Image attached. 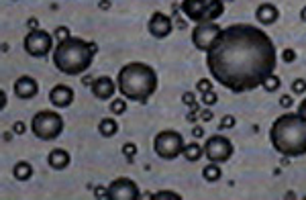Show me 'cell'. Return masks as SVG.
<instances>
[{
  "label": "cell",
  "mask_w": 306,
  "mask_h": 200,
  "mask_svg": "<svg viewBox=\"0 0 306 200\" xmlns=\"http://www.w3.org/2000/svg\"><path fill=\"white\" fill-rule=\"evenodd\" d=\"M275 61V45L269 35L247 22L222 29L216 43L206 51L210 76L235 94L261 86L273 73Z\"/></svg>",
  "instance_id": "cell-1"
},
{
  "label": "cell",
  "mask_w": 306,
  "mask_h": 200,
  "mask_svg": "<svg viewBox=\"0 0 306 200\" xmlns=\"http://www.w3.org/2000/svg\"><path fill=\"white\" fill-rule=\"evenodd\" d=\"M271 147L284 157H300L306 153V118L298 112L279 114L269 129Z\"/></svg>",
  "instance_id": "cell-2"
},
{
  "label": "cell",
  "mask_w": 306,
  "mask_h": 200,
  "mask_svg": "<svg viewBox=\"0 0 306 200\" xmlns=\"http://www.w3.org/2000/svg\"><path fill=\"white\" fill-rule=\"evenodd\" d=\"M96 51H98V45L94 41L69 37V39L57 43V47L53 51V63L65 76H80L92 65Z\"/></svg>",
  "instance_id": "cell-3"
},
{
  "label": "cell",
  "mask_w": 306,
  "mask_h": 200,
  "mask_svg": "<svg viewBox=\"0 0 306 200\" xmlns=\"http://www.w3.org/2000/svg\"><path fill=\"white\" fill-rule=\"evenodd\" d=\"M118 92L133 102H145L157 90V73L151 65L141 61H131L118 71Z\"/></svg>",
  "instance_id": "cell-4"
},
{
  "label": "cell",
  "mask_w": 306,
  "mask_h": 200,
  "mask_svg": "<svg viewBox=\"0 0 306 200\" xmlns=\"http://www.w3.org/2000/svg\"><path fill=\"white\" fill-rule=\"evenodd\" d=\"M182 12L198 22L206 20H216L224 12V2L222 0H182Z\"/></svg>",
  "instance_id": "cell-5"
},
{
  "label": "cell",
  "mask_w": 306,
  "mask_h": 200,
  "mask_svg": "<svg viewBox=\"0 0 306 200\" xmlns=\"http://www.w3.org/2000/svg\"><path fill=\"white\" fill-rule=\"evenodd\" d=\"M31 131L35 137L43 141H53L63 131V118L55 110H41L31 120Z\"/></svg>",
  "instance_id": "cell-6"
},
{
  "label": "cell",
  "mask_w": 306,
  "mask_h": 200,
  "mask_svg": "<svg viewBox=\"0 0 306 200\" xmlns=\"http://www.w3.org/2000/svg\"><path fill=\"white\" fill-rule=\"evenodd\" d=\"M153 147H155V153L161 157V159H175L177 155H182L186 143H184V137L177 133V131H159L153 139Z\"/></svg>",
  "instance_id": "cell-7"
},
{
  "label": "cell",
  "mask_w": 306,
  "mask_h": 200,
  "mask_svg": "<svg viewBox=\"0 0 306 200\" xmlns=\"http://www.w3.org/2000/svg\"><path fill=\"white\" fill-rule=\"evenodd\" d=\"M220 33H222V27H220L216 20L198 22V24L194 27V31H192V43H194L196 49L208 51V49L216 43V39L220 37Z\"/></svg>",
  "instance_id": "cell-8"
},
{
  "label": "cell",
  "mask_w": 306,
  "mask_h": 200,
  "mask_svg": "<svg viewBox=\"0 0 306 200\" xmlns=\"http://www.w3.org/2000/svg\"><path fill=\"white\" fill-rule=\"evenodd\" d=\"M22 47L31 57H47V53L53 49V37L43 29H33L27 33Z\"/></svg>",
  "instance_id": "cell-9"
},
{
  "label": "cell",
  "mask_w": 306,
  "mask_h": 200,
  "mask_svg": "<svg viewBox=\"0 0 306 200\" xmlns=\"http://www.w3.org/2000/svg\"><path fill=\"white\" fill-rule=\"evenodd\" d=\"M233 143L231 139L222 137V135H212L208 137L206 145H204V155L208 161H214V163H224L231 159L233 155Z\"/></svg>",
  "instance_id": "cell-10"
},
{
  "label": "cell",
  "mask_w": 306,
  "mask_h": 200,
  "mask_svg": "<svg viewBox=\"0 0 306 200\" xmlns=\"http://www.w3.org/2000/svg\"><path fill=\"white\" fill-rule=\"evenodd\" d=\"M139 196V188L133 180L129 178H116L114 182H110L108 186V200H137Z\"/></svg>",
  "instance_id": "cell-11"
},
{
  "label": "cell",
  "mask_w": 306,
  "mask_h": 200,
  "mask_svg": "<svg viewBox=\"0 0 306 200\" xmlns=\"http://www.w3.org/2000/svg\"><path fill=\"white\" fill-rule=\"evenodd\" d=\"M147 29L155 39H165L171 33V18L163 12H153L147 22Z\"/></svg>",
  "instance_id": "cell-12"
},
{
  "label": "cell",
  "mask_w": 306,
  "mask_h": 200,
  "mask_svg": "<svg viewBox=\"0 0 306 200\" xmlns=\"http://www.w3.org/2000/svg\"><path fill=\"white\" fill-rule=\"evenodd\" d=\"M49 102L55 108H67L73 102V90L69 86H65V84H57L49 92Z\"/></svg>",
  "instance_id": "cell-13"
},
{
  "label": "cell",
  "mask_w": 306,
  "mask_h": 200,
  "mask_svg": "<svg viewBox=\"0 0 306 200\" xmlns=\"http://www.w3.org/2000/svg\"><path fill=\"white\" fill-rule=\"evenodd\" d=\"M39 92V86H37V80L31 78V76H20L16 82H14V94L22 100H31L35 98Z\"/></svg>",
  "instance_id": "cell-14"
},
{
  "label": "cell",
  "mask_w": 306,
  "mask_h": 200,
  "mask_svg": "<svg viewBox=\"0 0 306 200\" xmlns=\"http://www.w3.org/2000/svg\"><path fill=\"white\" fill-rule=\"evenodd\" d=\"M116 86H114V80L108 78V76H100L92 82V94L98 98V100H108L112 98Z\"/></svg>",
  "instance_id": "cell-15"
},
{
  "label": "cell",
  "mask_w": 306,
  "mask_h": 200,
  "mask_svg": "<svg viewBox=\"0 0 306 200\" xmlns=\"http://www.w3.org/2000/svg\"><path fill=\"white\" fill-rule=\"evenodd\" d=\"M279 16V10L271 4V2H261L255 10V18L261 22V24H273Z\"/></svg>",
  "instance_id": "cell-16"
},
{
  "label": "cell",
  "mask_w": 306,
  "mask_h": 200,
  "mask_svg": "<svg viewBox=\"0 0 306 200\" xmlns=\"http://www.w3.org/2000/svg\"><path fill=\"white\" fill-rule=\"evenodd\" d=\"M47 163L53 169H65L69 165V153L65 149H51L47 155Z\"/></svg>",
  "instance_id": "cell-17"
},
{
  "label": "cell",
  "mask_w": 306,
  "mask_h": 200,
  "mask_svg": "<svg viewBox=\"0 0 306 200\" xmlns=\"http://www.w3.org/2000/svg\"><path fill=\"white\" fill-rule=\"evenodd\" d=\"M98 131H100V135L102 137H114L116 133H118V122L114 120V118H102L100 122H98Z\"/></svg>",
  "instance_id": "cell-18"
},
{
  "label": "cell",
  "mask_w": 306,
  "mask_h": 200,
  "mask_svg": "<svg viewBox=\"0 0 306 200\" xmlns=\"http://www.w3.org/2000/svg\"><path fill=\"white\" fill-rule=\"evenodd\" d=\"M182 155H184L188 161H198V159L204 155V147H200L196 141H192V143H188V145L184 147Z\"/></svg>",
  "instance_id": "cell-19"
},
{
  "label": "cell",
  "mask_w": 306,
  "mask_h": 200,
  "mask_svg": "<svg viewBox=\"0 0 306 200\" xmlns=\"http://www.w3.org/2000/svg\"><path fill=\"white\" fill-rule=\"evenodd\" d=\"M12 176H14L16 180H20V182L29 180V178L33 176V167H31V163H27V161H18V163H14V167H12Z\"/></svg>",
  "instance_id": "cell-20"
},
{
  "label": "cell",
  "mask_w": 306,
  "mask_h": 200,
  "mask_svg": "<svg viewBox=\"0 0 306 200\" xmlns=\"http://www.w3.org/2000/svg\"><path fill=\"white\" fill-rule=\"evenodd\" d=\"M202 176H204V180H208V182H216V180H220V176H222V169H220V165H218V163L210 161L208 165H204V169H202Z\"/></svg>",
  "instance_id": "cell-21"
},
{
  "label": "cell",
  "mask_w": 306,
  "mask_h": 200,
  "mask_svg": "<svg viewBox=\"0 0 306 200\" xmlns=\"http://www.w3.org/2000/svg\"><path fill=\"white\" fill-rule=\"evenodd\" d=\"M110 112L112 114H124L126 112V98H112L110 100Z\"/></svg>",
  "instance_id": "cell-22"
},
{
  "label": "cell",
  "mask_w": 306,
  "mask_h": 200,
  "mask_svg": "<svg viewBox=\"0 0 306 200\" xmlns=\"http://www.w3.org/2000/svg\"><path fill=\"white\" fill-rule=\"evenodd\" d=\"M279 84H282V82H279V78L271 73V76H269V78H267V80L261 84V88H263L265 92H275V90L279 88Z\"/></svg>",
  "instance_id": "cell-23"
},
{
  "label": "cell",
  "mask_w": 306,
  "mask_h": 200,
  "mask_svg": "<svg viewBox=\"0 0 306 200\" xmlns=\"http://www.w3.org/2000/svg\"><path fill=\"white\" fill-rule=\"evenodd\" d=\"M151 198H155V200H180L182 196L177 194V192H169V190H159L155 196H151Z\"/></svg>",
  "instance_id": "cell-24"
},
{
  "label": "cell",
  "mask_w": 306,
  "mask_h": 200,
  "mask_svg": "<svg viewBox=\"0 0 306 200\" xmlns=\"http://www.w3.org/2000/svg\"><path fill=\"white\" fill-rule=\"evenodd\" d=\"M216 102H218V96H216L214 90H208V92L202 94V104H204V106H212V104H216Z\"/></svg>",
  "instance_id": "cell-25"
},
{
  "label": "cell",
  "mask_w": 306,
  "mask_h": 200,
  "mask_svg": "<svg viewBox=\"0 0 306 200\" xmlns=\"http://www.w3.org/2000/svg\"><path fill=\"white\" fill-rule=\"evenodd\" d=\"M292 92H294V94H306V80L296 78V80L292 82Z\"/></svg>",
  "instance_id": "cell-26"
},
{
  "label": "cell",
  "mask_w": 306,
  "mask_h": 200,
  "mask_svg": "<svg viewBox=\"0 0 306 200\" xmlns=\"http://www.w3.org/2000/svg\"><path fill=\"white\" fill-rule=\"evenodd\" d=\"M135 153H137V145H135V143H124V145H122V155H124L129 161L135 157Z\"/></svg>",
  "instance_id": "cell-27"
},
{
  "label": "cell",
  "mask_w": 306,
  "mask_h": 200,
  "mask_svg": "<svg viewBox=\"0 0 306 200\" xmlns=\"http://www.w3.org/2000/svg\"><path fill=\"white\" fill-rule=\"evenodd\" d=\"M196 88H198V92H208V90H212V82L208 80V78H202V80H198V84H196Z\"/></svg>",
  "instance_id": "cell-28"
},
{
  "label": "cell",
  "mask_w": 306,
  "mask_h": 200,
  "mask_svg": "<svg viewBox=\"0 0 306 200\" xmlns=\"http://www.w3.org/2000/svg\"><path fill=\"white\" fill-rule=\"evenodd\" d=\"M235 122H237V120H235V116H233V114H224L218 127H220V129H233V127H235Z\"/></svg>",
  "instance_id": "cell-29"
},
{
  "label": "cell",
  "mask_w": 306,
  "mask_h": 200,
  "mask_svg": "<svg viewBox=\"0 0 306 200\" xmlns=\"http://www.w3.org/2000/svg\"><path fill=\"white\" fill-rule=\"evenodd\" d=\"M55 35H57V39L59 41H65V39H69L71 35H69V31H67V27H57L55 29Z\"/></svg>",
  "instance_id": "cell-30"
},
{
  "label": "cell",
  "mask_w": 306,
  "mask_h": 200,
  "mask_svg": "<svg viewBox=\"0 0 306 200\" xmlns=\"http://www.w3.org/2000/svg\"><path fill=\"white\" fill-rule=\"evenodd\" d=\"M182 102H184V104H188V106H196V96H194L192 92H184Z\"/></svg>",
  "instance_id": "cell-31"
},
{
  "label": "cell",
  "mask_w": 306,
  "mask_h": 200,
  "mask_svg": "<svg viewBox=\"0 0 306 200\" xmlns=\"http://www.w3.org/2000/svg\"><path fill=\"white\" fill-rule=\"evenodd\" d=\"M282 57H284L286 63H292V61L296 59V51H294V49H284V55H282Z\"/></svg>",
  "instance_id": "cell-32"
},
{
  "label": "cell",
  "mask_w": 306,
  "mask_h": 200,
  "mask_svg": "<svg viewBox=\"0 0 306 200\" xmlns=\"http://www.w3.org/2000/svg\"><path fill=\"white\" fill-rule=\"evenodd\" d=\"M12 131H14V133H16V135H22V133H24V131H27V124H24V122H22V120H16V122H14V124H12Z\"/></svg>",
  "instance_id": "cell-33"
},
{
  "label": "cell",
  "mask_w": 306,
  "mask_h": 200,
  "mask_svg": "<svg viewBox=\"0 0 306 200\" xmlns=\"http://www.w3.org/2000/svg\"><path fill=\"white\" fill-rule=\"evenodd\" d=\"M279 104H282L284 108H292V104H294V98H290L288 94H284V96L279 98Z\"/></svg>",
  "instance_id": "cell-34"
},
{
  "label": "cell",
  "mask_w": 306,
  "mask_h": 200,
  "mask_svg": "<svg viewBox=\"0 0 306 200\" xmlns=\"http://www.w3.org/2000/svg\"><path fill=\"white\" fill-rule=\"evenodd\" d=\"M94 194H96V198H108V188L96 186V188H94Z\"/></svg>",
  "instance_id": "cell-35"
},
{
  "label": "cell",
  "mask_w": 306,
  "mask_h": 200,
  "mask_svg": "<svg viewBox=\"0 0 306 200\" xmlns=\"http://www.w3.org/2000/svg\"><path fill=\"white\" fill-rule=\"evenodd\" d=\"M200 118H202V120H210V118H212V110L206 106V108L200 112Z\"/></svg>",
  "instance_id": "cell-36"
},
{
  "label": "cell",
  "mask_w": 306,
  "mask_h": 200,
  "mask_svg": "<svg viewBox=\"0 0 306 200\" xmlns=\"http://www.w3.org/2000/svg\"><path fill=\"white\" fill-rule=\"evenodd\" d=\"M298 114H302V116L306 118V98L300 102V106H298Z\"/></svg>",
  "instance_id": "cell-37"
},
{
  "label": "cell",
  "mask_w": 306,
  "mask_h": 200,
  "mask_svg": "<svg viewBox=\"0 0 306 200\" xmlns=\"http://www.w3.org/2000/svg\"><path fill=\"white\" fill-rule=\"evenodd\" d=\"M102 10H108L110 8V0H100V4H98Z\"/></svg>",
  "instance_id": "cell-38"
},
{
  "label": "cell",
  "mask_w": 306,
  "mask_h": 200,
  "mask_svg": "<svg viewBox=\"0 0 306 200\" xmlns=\"http://www.w3.org/2000/svg\"><path fill=\"white\" fill-rule=\"evenodd\" d=\"M192 133H194V137H202V135H204V129H202V127H194Z\"/></svg>",
  "instance_id": "cell-39"
},
{
  "label": "cell",
  "mask_w": 306,
  "mask_h": 200,
  "mask_svg": "<svg viewBox=\"0 0 306 200\" xmlns=\"http://www.w3.org/2000/svg\"><path fill=\"white\" fill-rule=\"evenodd\" d=\"M27 24L31 27V31H33V29H37V18H29V22H27Z\"/></svg>",
  "instance_id": "cell-40"
},
{
  "label": "cell",
  "mask_w": 306,
  "mask_h": 200,
  "mask_svg": "<svg viewBox=\"0 0 306 200\" xmlns=\"http://www.w3.org/2000/svg\"><path fill=\"white\" fill-rule=\"evenodd\" d=\"M0 98H2V100H0V106L4 108V106H6V92H2V94H0Z\"/></svg>",
  "instance_id": "cell-41"
},
{
  "label": "cell",
  "mask_w": 306,
  "mask_h": 200,
  "mask_svg": "<svg viewBox=\"0 0 306 200\" xmlns=\"http://www.w3.org/2000/svg\"><path fill=\"white\" fill-rule=\"evenodd\" d=\"M300 16H302V20H304V22H306V6H304V8H302V10H300Z\"/></svg>",
  "instance_id": "cell-42"
},
{
  "label": "cell",
  "mask_w": 306,
  "mask_h": 200,
  "mask_svg": "<svg viewBox=\"0 0 306 200\" xmlns=\"http://www.w3.org/2000/svg\"><path fill=\"white\" fill-rule=\"evenodd\" d=\"M84 84H86V86H88V84H92V78H90V76H86V78H84Z\"/></svg>",
  "instance_id": "cell-43"
},
{
  "label": "cell",
  "mask_w": 306,
  "mask_h": 200,
  "mask_svg": "<svg viewBox=\"0 0 306 200\" xmlns=\"http://www.w3.org/2000/svg\"><path fill=\"white\" fill-rule=\"evenodd\" d=\"M222 2H233V0H222Z\"/></svg>",
  "instance_id": "cell-44"
}]
</instances>
